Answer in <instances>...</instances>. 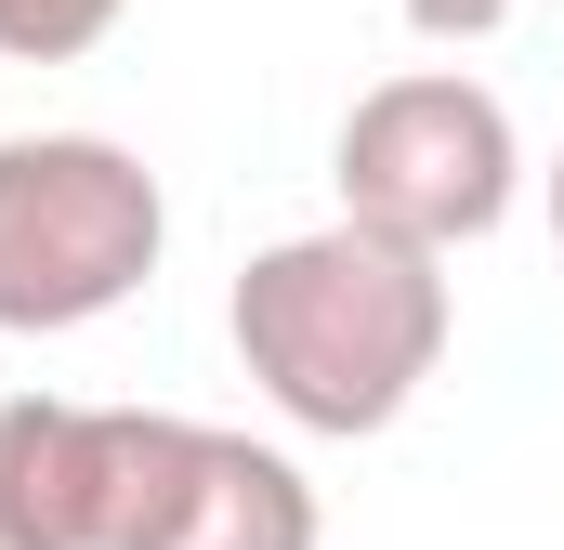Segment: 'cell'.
Listing matches in <instances>:
<instances>
[{
  "label": "cell",
  "instance_id": "obj_1",
  "mask_svg": "<svg viewBox=\"0 0 564 550\" xmlns=\"http://www.w3.org/2000/svg\"><path fill=\"white\" fill-rule=\"evenodd\" d=\"M224 328H237L250 394L289 432L355 446V432H394L421 407V381L446 367L459 301H446V250H408V237L341 210V223H302L276 250H250Z\"/></svg>",
  "mask_w": 564,
  "mask_h": 550
},
{
  "label": "cell",
  "instance_id": "obj_2",
  "mask_svg": "<svg viewBox=\"0 0 564 550\" xmlns=\"http://www.w3.org/2000/svg\"><path fill=\"white\" fill-rule=\"evenodd\" d=\"M171 250V197L119 132H0V328H106Z\"/></svg>",
  "mask_w": 564,
  "mask_h": 550
},
{
  "label": "cell",
  "instance_id": "obj_3",
  "mask_svg": "<svg viewBox=\"0 0 564 550\" xmlns=\"http://www.w3.org/2000/svg\"><path fill=\"white\" fill-rule=\"evenodd\" d=\"M328 184H341L355 223H381L408 250H473L525 197V132L473 66H408V79L355 92V119L328 144Z\"/></svg>",
  "mask_w": 564,
  "mask_h": 550
},
{
  "label": "cell",
  "instance_id": "obj_4",
  "mask_svg": "<svg viewBox=\"0 0 564 550\" xmlns=\"http://www.w3.org/2000/svg\"><path fill=\"white\" fill-rule=\"evenodd\" d=\"M315 538H328V512H315V485H302L289 446L144 407V459H132L119 550H315Z\"/></svg>",
  "mask_w": 564,
  "mask_h": 550
},
{
  "label": "cell",
  "instance_id": "obj_5",
  "mask_svg": "<svg viewBox=\"0 0 564 550\" xmlns=\"http://www.w3.org/2000/svg\"><path fill=\"white\" fill-rule=\"evenodd\" d=\"M144 407L0 394V550H119Z\"/></svg>",
  "mask_w": 564,
  "mask_h": 550
},
{
  "label": "cell",
  "instance_id": "obj_6",
  "mask_svg": "<svg viewBox=\"0 0 564 550\" xmlns=\"http://www.w3.org/2000/svg\"><path fill=\"white\" fill-rule=\"evenodd\" d=\"M132 0H0V66H79L119 40Z\"/></svg>",
  "mask_w": 564,
  "mask_h": 550
},
{
  "label": "cell",
  "instance_id": "obj_7",
  "mask_svg": "<svg viewBox=\"0 0 564 550\" xmlns=\"http://www.w3.org/2000/svg\"><path fill=\"white\" fill-rule=\"evenodd\" d=\"M408 13V40H433V53H473V40H499L525 0H394Z\"/></svg>",
  "mask_w": 564,
  "mask_h": 550
},
{
  "label": "cell",
  "instance_id": "obj_8",
  "mask_svg": "<svg viewBox=\"0 0 564 550\" xmlns=\"http://www.w3.org/2000/svg\"><path fill=\"white\" fill-rule=\"evenodd\" d=\"M539 197H552V250H564V157H552V170H539Z\"/></svg>",
  "mask_w": 564,
  "mask_h": 550
}]
</instances>
